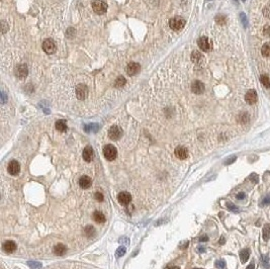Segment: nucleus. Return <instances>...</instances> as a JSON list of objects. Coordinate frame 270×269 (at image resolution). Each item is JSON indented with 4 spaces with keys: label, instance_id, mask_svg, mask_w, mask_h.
Returning <instances> with one entry per match:
<instances>
[{
    "label": "nucleus",
    "instance_id": "f257e3e1",
    "mask_svg": "<svg viewBox=\"0 0 270 269\" xmlns=\"http://www.w3.org/2000/svg\"><path fill=\"white\" fill-rule=\"evenodd\" d=\"M103 155L107 161H113L118 156V150L113 145H106L103 149Z\"/></svg>",
    "mask_w": 270,
    "mask_h": 269
},
{
    "label": "nucleus",
    "instance_id": "f03ea898",
    "mask_svg": "<svg viewBox=\"0 0 270 269\" xmlns=\"http://www.w3.org/2000/svg\"><path fill=\"white\" fill-rule=\"evenodd\" d=\"M185 24H186V21H185L184 18H182V17H173V18L170 19L169 21V25L170 27L175 30V32H178V30L182 29L183 27H184Z\"/></svg>",
    "mask_w": 270,
    "mask_h": 269
},
{
    "label": "nucleus",
    "instance_id": "7ed1b4c3",
    "mask_svg": "<svg viewBox=\"0 0 270 269\" xmlns=\"http://www.w3.org/2000/svg\"><path fill=\"white\" fill-rule=\"evenodd\" d=\"M92 8L95 13L101 15L105 13L106 10H107V4L104 1H101V0H96L92 3Z\"/></svg>",
    "mask_w": 270,
    "mask_h": 269
},
{
    "label": "nucleus",
    "instance_id": "20e7f679",
    "mask_svg": "<svg viewBox=\"0 0 270 269\" xmlns=\"http://www.w3.org/2000/svg\"><path fill=\"white\" fill-rule=\"evenodd\" d=\"M197 45L200 48V50H202L203 52H210L211 50V47H213L211 46V42L207 37H202L198 38Z\"/></svg>",
    "mask_w": 270,
    "mask_h": 269
},
{
    "label": "nucleus",
    "instance_id": "39448f33",
    "mask_svg": "<svg viewBox=\"0 0 270 269\" xmlns=\"http://www.w3.org/2000/svg\"><path fill=\"white\" fill-rule=\"evenodd\" d=\"M76 96L80 100H83L88 96V88L85 84H79L76 86Z\"/></svg>",
    "mask_w": 270,
    "mask_h": 269
},
{
    "label": "nucleus",
    "instance_id": "423d86ee",
    "mask_svg": "<svg viewBox=\"0 0 270 269\" xmlns=\"http://www.w3.org/2000/svg\"><path fill=\"white\" fill-rule=\"evenodd\" d=\"M56 43L53 40H51V38H48V40L44 41V43H43V50L45 51L47 54H54L56 52Z\"/></svg>",
    "mask_w": 270,
    "mask_h": 269
},
{
    "label": "nucleus",
    "instance_id": "0eeeda50",
    "mask_svg": "<svg viewBox=\"0 0 270 269\" xmlns=\"http://www.w3.org/2000/svg\"><path fill=\"white\" fill-rule=\"evenodd\" d=\"M121 135H123V130H121V127H118V125H113L108 130V137H109V139H111V140H114V141L118 140L119 138L121 137Z\"/></svg>",
    "mask_w": 270,
    "mask_h": 269
},
{
    "label": "nucleus",
    "instance_id": "6e6552de",
    "mask_svg": "<svg viewBox=\"0 0 270 269\" xmlns=\"http://www.w3.org/2000/svg\"><path fill=\"white\" fill-rule=\"evenodd\" d=\"M7 171H8V173L10 174V175H13V176L18 175L19 172H20L19 163L17 162V161H15V160L10 161L9 164H8V167H7Z\"/></svg>",
    "mask_w": 270,
    "mask_h": 269
},
{
    "label": "nucleus",
    "instance_id": "1a4fd4ad",
    "mask_svg": "<svg viewBox=\"0 0 270 269\" xmlns=\"http://www.w3.org/2000/svg\"><path fill=\"white\" fill-rule=\"evenodd\" d=\"M29 74V69L25 64H20V65L16 66L15 68V76L19 79H24Z\"/></svg>",
    "mask_w": 270,
    "mask_h": 269
},
{
    "label": "nucleus",
    "instance_id": "9d476101",
    "mask_svg": "<svg viewBox=\"0 0 270 269\" xmlns=\"http://www.w3.org/2000/svg\"><path fill=\"white\" fill-rule=\"evenodd\" d=\"M140 70H141V66H140V64H138L136 62H131L128 64V66H127L126 68V71H127V74L129 76H134L136 75L140 72Z\"/></svg>",
    "mask_w": 270,
    "mask_h": 269
},
{
    "label": "nucleus",
    "instance_id": "9b49d317",
    "mask_svg": "<svg viewBox=\"0 0 270 269\" xmlns=\"http://www.w3.org/2000/svg\"><path fill=\"white\" fill-rule=\"evenodd\" d=\"M118 200L121 204H124V206H128V204L131 202L132 200V196L129 192L127 191H123L118 195Z\"/></svg>",
    "mask_w": 270,
    "mask_h": 269
},
{
    "label": "nucleus",
    "instance_id": "f8f14e48",
    "mask_svg": "<svg viewBox=\"0 0 270 269\" xmlns=\"http://www.w3.org/2000/svg\"><path fill=\"white\" fill-rule=\"evenodd\" d=\"M257 99H258V95H257V92L255 90H249L248 92L246 93L245 95V100L248 104H252L256 103L257 102Z\"/></svg>",
    "mask_w": 270,
    "mask_h": 269
},
{
    "label": "nucleus",
    "instance_id": "ddd939ff",
    "mask_svg": "<svg viewBox=\"0 0 270 269\" xmlns=\"http://www.w3.org/2000/svg\"><path fill=\"white\" fill-rule=\"evenodd\" d=\"M175 153V156L180 159V160H184V159H186L188 157V151L186 148L182 147V146H179V147H177L176 149L174 151Z\"/></svg>",
    "mask_w": 270,
    "mask_h": 269
},
{
    "label": "nucleus",
    "instance_id": "4468645a",
    "mask_svg": "<svg viewBox=\"0 0 270 269\" xmlns=\"http://www.w3.org/2000/svg\"><path fill=\"white\" fill-rule=\"evenodd\" d=\"M191 91L195 94H202L205 91V84L200 81H194L191 84Z\"/></svg>",
    "mask_w": 270,
    "mask_h": 269
},
{
    "label": "nucleus",
    "instance_id": "2eb2a0df",
    "mask_svg": "<svg viewBox=\"0 0 270 269\" xmlns=\"http://www.w3.org/2000/svg\"><path fill=\"white\" fill-rule=\"evenodd\" d=\"M93 157H94L93 149L90 147V146H87V147L83 150V159L86 161V162H91V161L93 160Z\"/></svg>",
    "mask_w": 270,
    "mask_h": 269
},
{
    "label": "nucleus",
    "instance_id": "dca6fc26",
    "mask_svg": "<svg viewBox=\"0 0 270 269\" xmlns=\"http://www.w3.org/2000/svg\"><path fill=\"white\" fill-rule=\"evenodd\" d=\"M91 184H92V180L90 179V177H88V176H86V175L81 176L80 180H79V185H80L81 188L87 189L90 187Z\"/></svg>",
    "mask_w": 270,
    "mask_h": 269
},
{
    "label": "nucleus",
    "instance_id": "f3484780",
    "mask_svg": "<svg viewBox=\"0 0 270 269\" xmlns=\"http://www.w3.org/2000/svg\"><path fill=\"white\" fill-rule=\"evenodd\" d=\"M2 248H3V251L6 253H12L14 252L15 250H16V244L13 242V241H6V242H4L3 246H2Z\"/></svg>",
    "mask_w": 270,
    "mask_h": 269
},
{
    "label": "nucleus",
    "instance_id": "a211bd4d",
    "mask_svg": "<svg viewBox=\"0 0 270 269\" xmlns=\"http://www.w3.org/2000/svg\"><path fill=\"white\" fill-rule=\"evenodd\" d=\"M66 251H67V247H66L65 245H63V244L56 245L55 247H54V249H53V252H54L55 254L58 255V256L64 255L65 253H66Z\"/></svg>",
    "mask_w": 270,
    "mask_h": 269
},
{
    "label": "nucleus",
    "instance_id": "6ab92c4d",
    "mask_svg": "<svg viewBox=\"0 0 270 269\" xmlns=\"http://www.w3.org/2000/svg\"><path fill=\"white\" fill-rule=\"evenodd\" d=\"M92 217H93L94 221H95L96 223H98V224H102V223H104V222L106 221V220H105V216H104V214L101 212H98V211H96V212H93Z\"/></svg>",
    "mask_w": 270,
    "mask_h": 269
},
{
    "label": "nucleus",
    "instance_id": "aec40b11",
    "mask_svg": "<svg viewBox=\"0 0 270 269\" xmlns=\"http://www.w3.org/2000/svg\"><path fill=\"white\" fill-rule=\"evenodd\" d=\"M203 57L202 55V53L198 52V51H193L191 53V61L195 64H200L202 62Z\"/></svg>",
    "mask_w": 270,
    "mask_h": 269
},
{
    "label": "nucleus",
    "instance_id": "412c9836",
    "mask_svg": "<svg viewBox=\"0 0 270 269\" xmlns=\"http://www.w3.org/2000/svg\"><path fill=\"white\" fill-rule=\"evenodd\" d=\"M262 237L264 241H268L270 239V224H265L262 229Z\"/></svg>",
    "mask_w": 270,
    "mask_h": 269
},
{
    "label": "nucleus",
    "instance_id": "4be33fe9",
    "mask_svg": "<svg viewBox=\"0 0 270 269\" xmlns=\"http://www.w3.org/2000/svg\"><path fill=\"white\" fill-rule=\"evenodd\" d=\"M56 129H57L59 132H66L67 130V124H66V122L65 120H63V119H60V120H57L56 122Z\"/></svg>",
    "mask_w": 270,
    "mask_h": 269
},
{
    "label": "nucleus",
    "instance_id": "5701e85b",
    "mask_svg": "<svg viewBox=\"0 0 270 269\" xmlns=\"http://www.w3.org/2000/svg\"><path fill=\"white\" fill-rule=\"evenodd\" d=\"M99 130V125L96 124H89L84 125V130L86 133H95Z\"/></svg>",
    "mask_w": 270,
    "mask_h": 269
},
{
    "label": "nucleus",
    "instance_id": "b1692460",
    "mask_svg": "<svg viewBox=\"0 0 270 269\" xmlns=\"http://www.w3.org/2000/svg\"><path fill=\"white\" fill-rule=\"evenodd\" d=\"M249 257H250V251L249 249H245V250H242L241 253H240V258H241V261L242 263H245L248 261Z\"/></svg>",
    "mask_w": 270,
    "mask_h": 269
},
{
    "label": "nucleus",
    "instance_id": "393cba45",
    "mask_svg": "<svg viewBox=\"0 0 270 269\" xmlns=\"http://www.w3.org/2000/svg\"><path fill=\"white\" fill-rule=\"evenodd\" d=\"M261 53L264 57H270V43H265L262 46Z\"/></svg>",
    "mask_w": 270,
    "mask_h": 269
},
{
    "label": "nucleus",
    "instance_id": "a878e982",
    "mask_svg": "<svg viewBox=\"0 0 270 269\" xmlns=\"http://www.w3.org/2000/svg\"><path fill=\"white\" fill-rule=\"evenodd\" d=\"M124 84H126V78H124V76L118 77V78L116 79V81H114V86H116V88H121Z\"/></svg>",
    "mask_w": 270,
    "mask_h": 269
},
{
    "label": "nucleus",
    "instance_id": "bb28decb",
    "mask_svg": "<svg viewBox=\"0 0 270 269\" xmlns=\"http://www.w3.org/2000/svg\"><path fill=\"white\" fill-rule=\"evenodd\" d=\"M260 82L263 84V86L265 87V88H270V80H269L268 76L261 75L260 76Z\"/></svg>",
    "mask_w": 270,
    "mask_h": 269
},
{
    "label": "nucleus",
    "instance_id": "cd10ccee",
    "mask_svg": "<svg viewBox=\"0 0 270 269\" xmlns=\"http://www.w3.org/2000/svg\"><path fill=\"white\" fill-rule=\"evenodd\" d=\"M239 120H240L241 124H248L249 120H250V116L247 112H244L239 116Z\"/></svg>",
    "mask_w": 270,
    "mask_h": 269
},
{
    "label": "nucleus",
    "instance_id": "c85d7f7f",
    "mask_svg": "<svg viewBox=\"0 0 270 269\" xmlns=\"http://www.w3.org/2000/svg\"><path fill=\"white\" fill-rule=\"evenodd\" d=\"M216 21L219 24H225L227 21V17L223 14H218L216 16Z\"/></svg>",
    "mask_w": 270,
    "mask_h": 269
},
{
    "label": "nucleus",
    "instance_id": "c756f323",
    "mask_svg": "<svg viewBox=\"0 0 270 269\" xmlns=\"http://www.w3.org/2000/svg\"><path fill=\"white\" fill-rule=\"evenodd\" d=\"M27 265L29 266L32 269H40L42 268V264L38 261H29L27 262Z\"/></svg>",
    "mask_w": 270,
    "mask_h": 269
},
{
    "label": "nucleus",
    "instance_id": "7c9ffc66",
    "mask_svg": "<svg viewBox=\"0 0 270 269\" xmlns=\"http://www.w3.org/2000/svg\"><path fill=\"white\" fill-rule=\"evenodd\" d=\"M261 263H262V266H263L264 268H266V269L270 268V259L267 257V256H262Z\"/></svg>",
    "mask_w": 270,
    "mask_h": 269
},
{
    "label": "nucleus",
    "instance_id": "2f4dec72",
    "mask_svg": "<svg viewBox=\"0 0 270 269\" xmlns=\"http://www.w3.org/2000/svg\"><path fill=\"white\" fill-rule=\"evenodd\" d=\"M85 234L88 236V237H92V236L95 234V229L92 226H87L85 228Z\"/></svg>",
    "mask_w": 270,
    "mask_h": 269
},
{
    "label": "nucleus",
    "instance_id": "473e14b6",
    "mask_svg": "<svg viewBox=\"0 0 270 269\" xmlns=\"http://www.w3.org/2000/svg\"><path fill=\"white\" fill-rule=\"evenodd\" d=\"M240 20L242 22V24H243L244 27H247V25H248V18H247L246 14L245 13H240Z\"/></svg>",
    "mask_w": 270,
    "mask_h": 269
},
{
    "label": "nucleus",
    "instance_id": "72a5a7b5",
    "mask_svg": "<svg viewBox=\"0 0 270 269\" xmlns=\"http://www.w3.org/2000/svg\"><path fill=\"white\" fill-rule=\"evenodd\" d=\"M226 206H227V207H228V209H230V211H232V212H239L238 206H235L234 203H232V202H227Z\"/></svg>",
    "mask_w": 270,
    "mask_h": 269
},
{
    "label": "nucleus",
    "instance_id": "f704fd0d",
    "mask_svg": "<svg viewBox=\"0 0 270 269\" xmlns=\"http://www.w3.org/2000/svg\"><path fill=\"white\" fill-rule=\"evenodd\" d=\"M126 247H124V246H121V247L118 248V250H116V256L118 257H121V256H124L126 254Z\"/></svg>",
    "mask_w": 270,
    "mask_h": 269
},
{
    "label": "nucleus",
    "instance_id": "c9c22d12",
    "mask_svg": "<svg viewBox=\"0 0 270 269\" xmlns=\"http://www.w3.org/2000/svg\"><path fill=\"white\" fill-rule=\"evenodd\" d=\"M267 204H270V194H267L266 196H264V198L261 201V206H265Z\"/></svg>",
    "mask_w": 270,
    "mask_h": 269
},
{
    "label": "nucleus",
    "instance_id": "e433bc0d",
    "mask_svg": "<svg viewBox=\"0 0 270 269\" xmlns=\"http://www.w3.org/2000/svg\"><path fill=\"white\" fill-rule=\"evenodd\" d=\"M216 267L219 269H224L226 267V262L224 260H218L216 262Z\"/></svg>",
    "mask_w": 270,
    "mask_h": 269
},
{
    "label": "nucleus",
    "instance_id": "4c0bfd02",
    "mask_svg": "<svg viewBox=\"0 0 270 269\" xmlns=\"http://www.w3.org/2000/svg\"><path fill=\"white\" fill-rule=\"evenodd\" d=\"M249 178H250V180L252 181L253 183H258V180H259V177L258 175H257L256 173H252L250 176H249Z\"/></svg>",
    "mask_w": 270,
    "mask_h": 269
},
{
    "label": "nucleus",
    "instance_id": "58836bf2",
    "mask_svg": "<svg viewBox=\"0 0 270 269\" xmlns=\"http://www.w3.org/2000/svg\"><path fill=\"white\" fill-rule=\"evenodd\" d=\"M236 160H237V157H236V156H232V157L228 158V159H227V160L225 161V165H230V164H232V163L235 162Z\"/></svg>",
    "mask_w": 270,
    "mask_h": 269
},
{
    "label": "nucleus",
    "instance_id": "ea45409f",
    "mask_svg": "<svg viewBox=\"0 0 270 269\" xmlns=\"http://www.w3.org/2000/svg\"><path fill=\"white\" fill-rule=\"evenodd\" d=\"M94 196H95V199L97 201H103V199H104V196L101 192H96Z\"/></svg>",
    "mask_w": 270,
    "mask_h": 269
},
{
    "label": "nucleus",
    "instance_id": "a19ab883",
    "mask_svg": "<svg viewBox=\"0 0 270 269\" xmlns=\"http://www.w3.org/2000/svg\"><path fill=\"white\" fill-rule=\"evenodd\" d=\"M263 32H264V35H266V37H269L270 35V25L269 24H267L264 27Z\"/></svg>",
    "mask_w": 270,
    "mask_h": 269
},
{
    "label": "nucleus",
    "instance_id": "79ce46f5",
    "mask_svg": "<svg viewBox=\"0 0 270 269\" xmlns=\"http://www.w3.org/2000/svg\"><path fill=\"white\" fill-rule=\"evenodd\" d=\"M245 198V193L244 192H239L238 194H237V199H239V200H242V199Z\"/></svg>",
    "mask_w": 270,
    "mask_h": 269
},
{
    "label": "nucleus",
    "instance_id": "37998d69",
    "mask_svg": "<svg viewBox=\"0 0 270 269\" xmlns=\"http://www.w3.org/2000/svg\"><path fill=\"white\" fill-rule=\"evenodd\" d=\"M199 241H200V242H207V241H208V237H207V236H205H205H202V237L199 238Z\"/></svg>",
    "mask_w": 270,
    "mask_h": 269
},
{
    "label": "nucleus",
    "instance_id": "c03bdc74",
    "mask_svg": "<svg viewBox=\"0 0 270 269\" xmlns=\"http://www.w3.org/2000/svg\"><path fill=\"white\" fill-rule=\"evenodd\" d=\"M119 242L121 243H126V244H129V240L128 239V238H121V239H119Z\"/></svg>",
    "mask_w": 270,
    "mask_h": 269
},
{
    "label": "nucleus",
    "instance_id": "a18cd8bd",
    "mask_svg": "<svg viewBox=\"0 0 270 269\" xmlns=\"http://www.w3.org/2000/svg\"><path fill=\"white\" fill-rule=\"evenodd\" d=\"M188 244H189V242H188V241H185V242L183 243V245L180 246V249H185V248L188 246Z\"/></svg>",
    "mask_w": 270,
    "mask_h": 269
},
{
    "label": "nucleus",
    "instance_id": "49530a36",
    "mask_svg": "<svg viewBox=\"0 0 270 269\" xmlns=\"http://www.w3.org/2000/svg\"><path fill=\"white\" fill-rule=\"evenodd\" d=\"M7 29H6V27H5V21H2V32H3V34H5Z\"/></svg>",
    "mask_w": 270,
    "mask_h": 269
},
{
    "label": "nucleus",
    "instance_id": "de8ad7c7",
    "mask_svg": "<svg viewBox=\"0 0 270 269\" xmlns=\"http://www.w3.org/2000/svg\"><path fill=\"white\" fill-rule=\"evenodd\" d=\"M225 242H226L225 237H221V239H220V241H219V243H220L221 245H224V244H225Z\"/></svg>",
    "mask_w": 270,
    "mask_h": 269
},
{
    "label": "nucleus",
    "instance_id": "09e8293b",
    "mask_svg": "<svg viewBox=\"0 0 270 269\" xmlns=\"http://www.w3.org/2000/svg\"><path fill=\"white\" fill-rule=\"evenodd\" d=\"M254 268H255V265H254V263H251L250 265L247 266L246 269H254Z\"/></svg>",
    "mask_w": 270,
    "mask_h": 269
},
{
    "label": "nucleus",
    "instance_id": "8fccbe9b",
    "mask_svg": "<svg viewBox=\"0 0 270 269\" xmlns=\"http://www.w3.org/2000/svg\"><path fill=\"white\" fill-rule=\"evenodd\" d=\"M198 251H199L200 253H202V252H205V247H198Z\"/></svg>",
    "mask_w": 270,
    "mask_h": 269
},
{
    "label": "nucleus",
    "instance_id": "3c124183",
    "mask_svg": "<svg viewBox=\"0 0 270 269\" xmlns=\"http://www.w3.org/2000/svg\"><path fill=\"white\" fill-rule=\"evenodd\" d=\"M165 269H179V267H177V266H171V267H166Z\"/></svg>",
    "mask_w": 270,
    "mask_h": 269
},
{
    "label": "nucleus",
    "instance_id": "603ef678",
    "mask_svg": "<svg viewBox=\"0 0 270 269\" xmlns=\"http://www.w3.org/2000/svg\"><path fill=\"white\" fill-rule=\"evenodd\" d=\"M194 269H202V268H194Z\"/></svg>",
    "mask_w": 270,
    "mask_h": 269
},
{
    "label": "nucleus",
    "instance_id": "864d4df0",
    "mask_svg": "<svg viewBox=\"0 0 270 269\" xmlns=\"http://www.w3.org/2000/svg\"><path fill=\"white\" fill-rule=\"evenodd\" d=\"M242 1H246V0H242Z\"/></svg>",
    "mask_w": 270,
    "mask_h": 269
}]
</instances>
